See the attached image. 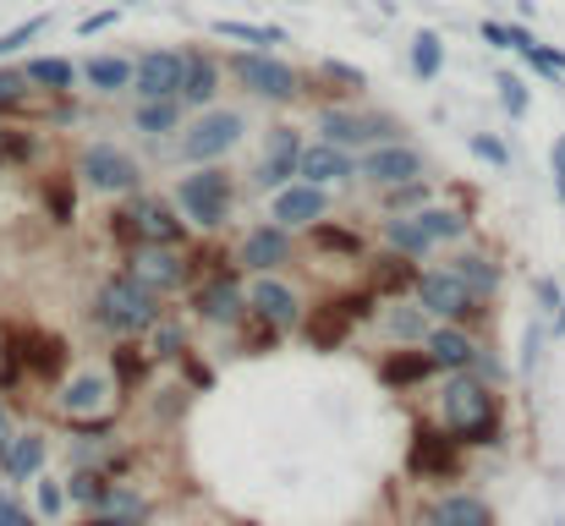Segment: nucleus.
Segmentation results:
<instances>
[{"label":"nucleus","instance_id":"f257e3e1","mask_svg":"<svg viewBox=\"0 0 565 526\" xmlns=\"http://www.w3.org/2000/svg\"><path fill=\"white\" fill-rule=\"evenodd\" d=\"M439 428L467 450V444H494L500 439V395L489 389V378L467 373H445L439 389Z\"/></svg>","mask_w":565,"mask_h":526},{"label":"nucleus","instance_id":"f03ea898","mask_svg":"<svg viewBox=\"0 0 565 526\" xmlns=\"http://www.w3.org/2000/svg\"><path fill=\"white\" fill-rule=\"evenodd\" d=\"M110 236L121 253L132 247H192L188 214L177 208V197H154V192H132L121 197V208H110Z\"/></svg>","mask_w":565,"mask_h":526},{"label":"nucleus","instance_id":"7ed1b4c3","mask_svg":"<svg viewBox=\"0 0 565 526\" xmlns=\"http://www.w3.org/2000/svg\"><path fill=\"white\" fill-rule=\"evenodd\" d=\"M88 319H94V330H105V335H116V341H138V335H149V330L166 319V308H160V291H149L138 275L116 269V275L94 291Z\"/></svg>","mask_w":565,"mask_h":526},{"label":"nucleus","instance_id":"20e7f679","mask_svg":"<svg viewBox=\"0 0 565 526\" xmlns=\"http://www.w3.org/2000/svg\"><path fill=\"white\" fill-rule=\"evenodd\" d=\"M171 197H177V208L188 214L192 230L214 236V230H225L231 214H236V175L225 171L220 160H214V165H188V171L177 175Z\"/></svg>","mask_w":565,"mask_h":526},{"label":"nucleus","instance_id":"39448f33","mask_svg":"<svg viewBox=\"0 0 565 526\" xmlns=\"http://www.w3.org/2000/svg\"><path fill=\"white\" fill-rule=\"evenodd\" d=\"M242 138H247V116H242V110H225V105H209V110L188 116V127L171 138V154H177L182 171H188V165H214V160H225Z\"/></svg>","mask_w":565,"mask_h":526},{"label":"nucleus","instance_id":"423d86ee","mask_svg":"<svg viewBox=\"0 0 565 526\" xmlns=\"http://www.w3.org/2000/svg\"><path fill=\"white\" fill-rule=\"evenodd\" d=\"M225 77L247 99H264V105H297L302 99V77L286 61H275L269 50H231L225 55Z\"/></svg>","mask_w":565,"mask_h":526},{"label":"nucleus","instance_id":"0eeeda50","mask_svg":"<svg viewBox=\"0 0 565 526\" xmlns=\"http://www.w3.org/2000/svg\"><path fill=\"white\" fill-rule=\"evenodd\" d=\"M313 132L324 138V143H341V149H352V154H363V149H379V143H395L406 127L390 116V110H358V105H319V116H313Z\"/></svg>","mask_w":565,"mask_h":526},{"label":"nucleus","instance_id":"6e6552de","mask_svg":"<svg viewBox=\"0 0 565 526\" xmlns=\"http://www.w3.org/2000/svg\"><path fill=\"white\" fill-rule=\"evenodd\" d=\"M369 319H379V297L369 286H358V291H341V297L319 302V308L302 319V341L313 351H335V346H347V335H352L358 324H369Z\"/></svg>","mask_w":565,"mask_h":526},{"label":"nucleus","instance_id":"1a4fd4ad","mask_svg":"<svg viewBox=\"0 0 565 526\" xmlns=\"http://www.w3.org/2000/svg\"><path fill=\"white\" fill-rule=\"evenodd\" d=\"M417 308L434 319V324H478L483 319V297L450 269V264H434L417 275Z\"/></svg>","mask_w":565,"mask_h":526},{"label":"nucleus","instance_id":"9d476101","mask_svg":"<svg viewBox=\"0 0 565 526\" xmlns=\"http://www.w3.org/2000/svg\"><path fill=\"white\" fill-rule=\"evenodd\" d=\"M192 313L214 330H242L247 324V286H242V264H214L209 275L192 280Z\"/></svg>","mask_w":565,"mask_h":526},{"label":"nucleus","instance_id":"9b49d317","mask_svg":"<svg viewBox=\"0 0 565 526\" xmlns=\"http://www.w3.org/2000/svg\"><path fill=\"white\" fill-rule=\"evenodd\" d=\"M143 175L149 171L138 165V154H127L121 143H88L77 154V181L99 197H132L143 192Z\"/></svg>","mask_w":565,"mask_h":526},{"label":"nucleus","instance_id":"f8f14e48","mask_svg":"<svg viewBox=\"0 0 565 526\" xmlns=\"http://www.w3.org/2000/svg\"><path fill=\"white\" fill-rule=\"evenodd\" d=\"M428 175V160H423V149H412L406 138H395V143H379V149H363L358 154V181L363 186H406V181H423Z\"/></svg>","mask_w":565,"mask_h":526},{"label":"nucleus","instance_id":"ddd939ff","mask_svg":"<svg viewBox=\"0 0 565 526\" xmlns=\"http://www.w3.org/2000/svg\"><path fill=\"white\" fill-rule=\"evenodd\" d=\"M121 269L127 275H138L149 291H160V297H171V291H182L192 286V258L188 247H132V253H121Z\"/></svg>","mask_w":565,"mask_h":526},{"label":"nucleus","instance_id":"4468645a","mask_svg":"<svg viewBox=\"0 0 565 526\" xmlns=\"http://www.w3.org/2000/svg\"><path fill=\"white\" fill-rule=\"evenodd\" d=\"M302 127H291V121H280V127H269V138H264V154H258V165H253V186L258 192H280V186H291L297 181V165H302Z\"/></svg>","mask_w":565,"mask_h":526},{"label":"nucleus","instance_id":"2eb2a0df","mask_svg":"<svg viewBox=\"0 0 565 526\" xmlns=\"http://www.w3.org/2000/svg\"><path fill=\"white\" fill-rule=\"evenodd\" d=\"M247 308H253V319L275 324L280 335L302 330V319H308L302 291H297V286H286L280 275H253V286H247Z\"/></svg>","mask_w":565,"mask_h":526},{"label":"nucleus","instance_id":"dca6fc26","mask_svg":"<svg viewBox=\"0 0 565 526\" xmlns=\"http://www.w3.org/2000/svg\"><path fill=\"white\" fill-rule=\"evenodd\" d=\"M291 253H297V230L264 219V225H253V230L242 236L236 264H242V275H280V269L291 264Z\"/></svg>","mask_w":565,"mask_h":526},{"label":"nucleus","instance_id":"f3484780","mask_svg":"<svg viewBox=\"0 0 565 526\" xmlns=\"http://www.w3.org/2000/svg\"><path fill=\"white\" fill-rule=\"evenodd\" d=\"M0 341L17 351L22 373H33L39 384H61V378H66L72 346H66L61 335H44V330H11V335H0Z\"/></svg>","mask_w":565,"mask_h":526},{"label":"nucleus","instance_id":"a211bd4d","mask_svg":"<svg viewBox=\"0 0 565 526\" xmlns=\"http://www.w3.org/2000/svg\"><path fill=\"white\" fill-rule=\"evenodd\" d=\"M269 219H275V225H286V230H308V225L330 219V186L291 181V186L269 192Z\"/></svg>","mask_w":565,"mask_h":526},{"label":"nucleus","instance_id":"6ab92c4d","mask_svg":"<svg viewBox=\"0 0 565 526\" xmlns=\"http://www.w3.org/2000/svg\"><path fill=\"white\" fill-rule=\"evenodd\" d=\"M406 472L412 477H428V483H445V477L461 472V444L445 428H417L412 433V450H406Z\"/></svg>","mask_w":565,"mask_h":526},{"label":"nucleus","instance_id":"aec40b11","mask_svg":"<svg viewBox=\"0 0 565 526\" xmlns=\"http://www.w3.org/2000/svg\"><path fill=\"white\" fill-rule=\"evenodd\" d=\"M182 72H188L182 50H143L132 61V94L138 99H177L182 94Z\"/></svg>","mask_w":565,"mask_h":526},{"label":"nucleus","instance_id":"412c9836","mask_svg":"<svg viewBox=\"0 0 565 526\" xmlns=\"http://www.w3.org/2000/svg\"><path fill=\"white\" fill-rule=\"evenodd\" d=\"M188 55V72H182V105H188V116H198V110H209L214 99H220V83H225V61L214 55V50H203V44H188L182 50Z\"/></svg>","mask_w":565,"mask_h":526},{"label":"nucleus","instance_id":"4be33fe9","mask_svg":"<svg viewBox=\"0 0 565 526\" xmlns=\"http://www.w3.org/2000/svg\"><path fill=\"white\" fill-rule=\"evenodd\" d=\"M417 275H423V269H417V258H406V253H390V247H384V253L369 258L363 286L374 291L379 302H401V297H412V291H417Z\"/></svg>","mask_w":565,"mask_h":526},{"label":"nucleus","instance_id":"5701e85b","mask_svg":"<svg viewBox=\"0 0 565 526\" xmlns=\"http://www.w3.org/2000/svg\"><path fill=\"white\" fill-rule=\"evenodd\" d=\"M352 175H358V154H352V149H341V143H324V138L302 143V165H297V181H313V186H341V181H352Z\"/></svg>","mask_w":565,"mask_h":526},{"label":"nucleus","instance_id":"b1692460","mask_svg":"<svg viewBox=\"0 0 565 526\" xmlns=\"http://www.w3.org/2000/svg\"><path fill=\"white\" fill-rule=\"evenodd\" d=\"M423 351H428V362H434L439 373H467L483 346L467 335V324H434L428 341H423Z\"/></svg>","mask_w":565,"mask_h":526},{"label":"nucleus","instance_id":"393cba45","mask_svg":"<svg viewBox=\"0 0 565 526\" xmlns=\"http://www.w3.org/2000/svg\"><path fill=\"white\" fill-rule=\"evenodd\" d=\"M188 127V105L182 99H138L132 105V132L149 138V143H166Z\"/></svg>","mask_w":565,"mask_h":526},{"label":"nucleus","instance_id":"a878e982","mask_svg":"<svg viewBox=\"0 0 565 526\" xmlns=\"http://www.w3.org/2000/svg\"><path fill=\"white\" fill-rule=\"evenodd\" d=\"M110 395H116V378H105V373H77V378L66 384V395H61V411H66L72 422H83V417H94V411L110 417Z\"/></svg>","mask_w":565,"mask_h":526},{"label":"nucleus","instance_id":"bb28decb","mask_svg":"<svg viewBox=\"0 0 565 526\" xmlns=\"http://www.w3.org/2000/svg\"><path fill=\"white\" fill-rule=\"evenodd\" d=\"M22 72H28V83H33L44 99L77 94V83H83L77 61H66V55H33V61H22Z\"/></svg>","mask_w":565,"mask_h":526},{"label":"nucleus","instance_id":"cd10ccee","mask_svg":"<svg viewBox=\"0 0 565 526\" xmlns=\"http://www.w3.org/2000/svg\"><path fill=\"white\" fill-rule=\"evenodd\" d=\"M77 72H83V88L99 94V99H116V94L132 88V61L127 55H88Z\"/></svg>","mask_w":565,"mask_h":526},{"label":"nucleus","instance_id":"c85d7f7f","mask_svg":"<svg viewBox=\"0 0 565 526\" xmlns=\"http://www.w3.org/2000/svg\"><path fill=\"white\" fill-rule=\"evenodd\" d=\"M434 373H439V367L428 362L423 346H401L379 362V384H384V389H412V384H423V378H434Z\"/></svg>","mask_w":565,"mask_h":526},{"label":"nucleus","instance_id":"c756f323","mask_svg":"<svg viewBox=\"0 0 565 526\" xmlns=\"http://www.w3.org/2000/svg\"><path fill=\"white\" fill-rule=\"evenodd\" d=\"M379 236H384V247H390V253H406V258H417V264L434 253V236L423 230V219H417V214H384Z\"/></svg>","mask_w":565,"mask_h":526},{"label":"nucleus","instance_id":"7c9ffc66","mask_svg":"<svg viewBox=\"0 0 565 526\" xmlns=\"http://www.w3.org/2000/svg\"><path fill=\"white\" fill-rule=\"evenodd\" d=\"M88 516H105V522H116V526H143L149 522V500L138 489H127V483H110Z\"/></svg>","mask_w":565,"mask_h":526},{"label":"nucleus","instance_id":"2f4dec72","mask_svg":"<svg viewBox=\"0 0 565 526\" xmlns=\"http://www.w3.org/2000/svg\"><path fill=\"white\" fill-rule=\"evenodd\" d=\"M417 219H423V230L434 236V247L445 241V247H456L467 230H472V214L467 208H456V203H423L417 208Z\"/></svg>","mask_w":565,"mask_h":526},{"label":"nucleus","instance_id":"473e14b6","mask_svg":"<svg viewBox=\"0 0 565 526\" xmlns=\"http://www.w3.org/2000/svg\"><path fill=\"white\" fill-rule=\"evenodd\" d=\"M77 186H83L77 171L44 175V186H39V192H44V214H50V225H61V230H66V225L77 219Z\"/></svg>","mask_w":565,"mask_h":526},{"label":"nucleus","instance_id":"72a5a7b5","mask_svg":"<svg viewBox=\"0 0 565 526\" xmlns=\"http://www.w3.org/2000/svg\"><path fill=\"white\" fill-rule=\"evenodd\" d=\"M428 522L434 526H494V511H489V500H478V494H445Z\"/></svg>","mask_w":565,"mask_h":526},{"label":"nucleus","instance_id":"f704fd0d","mask_svg":"<svg viewBox=\"0 0 565 526\" xmlns=\"http://www.w3.org/2000/svg\"><path fill=\"white\" fill-rule=\"evenodd\" d=\"M214 39H231V44H247V50H275V44H286V28H275V22L220 17V22H214Z\"/></svg>","mask_w":565,"mask_h":526},{"label":"nucleus","instance_id":"c9c22d12","mask_svg":"<svg viewBox=\"0 0 565 526\" xmlns=\"http://www.w3.org/2000/svg\"><path fill=\"white\" fill-rule=\"evenodd\" d=\"M308 236H313V247L319 253H330V258H369V241H363V230H347V225H335V219H319V225H308Z\"/></svg>","mask_w":565,"mask_h":526},{"label":"nucleus","instance_id":"e433bc0d","mask_svg":"<svg viewBox=\"0 0 565 526\" xmlns=\"http://www.w3.org/2000/svg\"><path fill=\"white\" fill-rule=\"evenodd\" d=\"M39 466H44V433H17L11 450H6L0 477L6 483H28V477H39Z\"/></svg>","mask_w":565,"mask_h":526},{"label":"nucleus","instance_id":"4c0bfd02","mask_svg":"<svg viewBox=\"0 0 565 526\" xmlns=\"http://www.w3.org/2000/svg\"><path fill=\"white\" fill-rule=\"evenodd\" d=\"M149 362H154V351L143 346V335L138 341H121V346L110 351V367H116V389L121 395H132L143 378H149Z\"/></svg>","mask_w":565,"mask_h":526},{"label":"nucleus","instance_id":"58836bf2","mask_svg":"<svg viewBox=\"0 0 565 526\" xmlns=\"http://www.w3.org/2000/svg\"><path fill=\"white\" fill-rule=\"evenodd\" d=\"M313 77L330 83V88H319V99H330V105H335V99H352V94L369 88V72H358V66H347V61H319Z\"/></svg>","mask_w":565,"mask_h":526},{"label":"nucleus","instance_id":"ea45409f","mask_svg":"<svg viewBox=\"0 0 565 526\" xmlns=\"http://www.w3.org/2000/svg\"><path fill=\"white\" fill-rule=\"evenodd\" d=\"M450 269H456V275H461V280L483 297V302L500 291V264H494L489 253H456V258H450Z\"/></svg>","mask_w":565,"mask_h":526},{"label":"nucleus","instance_id":"a19ab883","mask_svg":"<svg viewBox=\"0 0 565 526\" xmlns=\"http://www.w3.org/2000/svg\"><path fill=\"white\" fill-rule=\"evenodd\" d=\"M384 330H390L401 346H423V341H428V330H434V319H428L417 302H412V308H406V302H395V308H384Z\"/></svg>","mask_w":565,"mask_h":526},{"label":"nucleus","instance_id":"79ce46f5","mask_svg":"<svg viewBox=\"0 0 565 526\" xmlns=\"http://www.w3.org/2000/svg\"><path fill=\"white\" fill-rule=\"evenodd\" d=\"M439 72H445V39L434 28H417V39H412V77L434 83Z\"/></svg>","mask_w":565,"mask_h":526},{"label":"nucleus","instance_id":"37998d69","mask_svg":"<svg viewBox=\"0 0 565 526\" xmlns=\"http://www.w3.org/2000/svg\"><path fill=\"white\" fill-rule=\"evenodd\" d=\"M33 94H39V88L28 83L22 66H0V121H6V116H28Z\"/></svg>","mask_w":565,"mask_h":526},{"label":"nucleus","instance_id":"c03bdc74","mask_svg":"<svg viewBox=\"0 0 565 526\" xmlns=\"http://www.w3.org/2000/svg\"><path fill=\"white\" fill-rule=\"evenodd\" d=\"M423 203H434L428 175H423V181H406V186H384V192H379V208H384V214H417Z\"/></svg>","mask_w":565,"mask_h":526},{"label":"nucleus","instance_id":"a18cd8bd","mask_svg":"<svg viewBox=\"0 0 565 526\" xmlns=\"http://www.w3.org/2000/svg\"><path fill=\"white\" fill-rule=\"evenodd\" d=\"M149 351H154L160 362H182V356H188V330H182V324L166 313V319L149 330Z\"/></svg>","mask_w":565,"mask_h":526},{"label":"nucleus","instance_id":"49530a36","mask_svg":"<svg viewBox=\"0 0 565 526\" xmlns=\"http://www.w3.org/2000/svg\"><path fill=\"white\" fill-rule=\"evenodd\" d=\"M105 489H110V477H105L99 466H94V472L83 466V472H72V483H66V500H72V505H83V511H94Z\"/></svg>","mask_w":565,"mask_h":526},{"label":"nucleus","instance_id":"de8ad7c7","mask_svg":"<svg viewBox=\"0 0 565 526\" xmlns=\"http://www.w3.org/2000/svg\"><path fill=\"white\" fill-rule=\"evenodd\" d=\"M494 88H500V105H505V116H511V121H522V116L533 110V94H527V83H522L516 72H500V77H494Z\"/></svg>","mask_w":565,"mask_h":526},{"label":"nucleus","instance_id":"09e8293b","mask_svg":"<svg viewBox=\"0 0 565 526\" xmlns=\"http://www.w3.org/2000/svg\"><path fill=\"white\" fill-rule=\"evenodd\" d=\"M275 346H280V330L247 313V324H242V351H253V356H258V351H275Z\"/></svg>","mask_w":565,"mask_h":526},{"label":"nucleus","instance_id":"8fccbe9b","mask_svg":"<svg viewBox=\"0 0 565 526\" xmlns=\"http://www.w3.org/2000/svg\"><path fill=\"white\" fill-rule=\"evenodd\" d=\"M522 61H527L539 77H565V55H561V50H550V44H533V50H522Z\"/></svg>","mask_w":565,"mask_h":526},{"label":"nucleus","instance_id":"3c124183","mask_svg":"<svg viewBox=\"0 0 565 526\" xmlns=\"http://www.w3.org/2000/svg\"><path fill=\"white\" fill-rule=\"evenodd\" d=\"M467 143H472V154H478V160H489V165H500V171L511 165V149H505V143H500L494 132H472Z\"/></svg>","mask_w":565,"mask_h":526},{"label":"nucleus","instance_id":"603ef678","mask_svg":"<svg viewBox=\"0 0 565 526\" xmlns=\"http://www.w3.org/2000/svg\"><path fill=\"white\" fill-rule=\"evenodd\" d=\"M39 33H44V17H28V22H17V28H6V33H0V61H6L11 50H22L28 39H39Z\"/></svg>","mask_w":565,"mask_h":526},{"label":"nucleus","instance_id":"864d4df0","mask_svg":"<svg viewBox=\"0 0 565 526\" xmlns=\"http://www.w3.org/2000/svg\"><path fill=\"white\" fill-rule=\"evenodd\" d=\"M0 526H39L33 522V511H28L11 489H0Z\"/></svg>","mask_w":565,"mask_h":526},{"label":"nucleus","instance_id":"5fc2aeb1","mask_svg":"<svg viewBox=\"0 0 565 526\" xmlns=\"http://www.w3.org/2000/svg\"><path fill=\"white\" fill-rule=\"evenodd\" d=\"M116 17H121V6H105V11H88V17L77 22V33H83V39H94V33H105V28H116Z\"/></svg>","mask_w":565,"mask_h":526},{"label":"nucleus","instance_id":"6e6d98bb","mask_svg":"<svg viewBox=\"0 0 565 526\" xmlns=\"http://www.w3.org/2000/svg\"><path fill=\"white\" fill-rule=\"evenodd\" d=\"M61 505H66V489L44 477V483H39V516H50V522H55V516H61Z\"/></svg>","mask_w":565,"mask_h":526},{"label":"nucleus","instance_id":"4d7b16f0","mask_svg":"<svg viewBox=\"0 0 565 526\" xmlns=\"http://www.w3.org/2000/svg\"><path fill=\"white\" fill-rule=\"evenodd\" d=\"M483 44H494V50H511V22H483Z\"/></svg>","mask_w":565,"mask_h":526},{"label":"nucleus","instance_id":"13d9d810","mask_svg":"<svg viewBox=\"0 0 565 526\" xmlns=\"http://www.w3.org/2000/svg\"><path fill=\"white\" fill-rule=\"evenodd\" d=\"M11 439H17V428H11V406L0 400V466H6V450H11Z\"/></svg>","mask_w":565,"mask_h":526},{"label":"nucleus","instance_id":"bf43d9fd","mask_svg":"<svg viewBox=\"0 0 565 526\" xmlns=\"http://www.w3.org/2000/svg\"><path fill=\"white\" fill-rule=\"evenodd\" d=\"M533 291H539V302H544V308H561V302H565V291L555 286V280H539Z\"/></svg>","mask_w":565,"mask_h":526},{"label":"nucleus","instance_id":"052dcab7","mask_svg":"<svg viewBox=\"0 0 565 526\" xmlns=\"http://www.w3.org/2000/svg\"><path fill=\"white\" fill-rule=\"evenodd\" d=\"M550 165H555V181H565V138H555V154H550Z\"/></svg>","mask_w":565,"mask_h":526},{"label":"nucleus","instance_id":"680f3d73","mask_svg":"<svg viewBox=\"0 0 565 526\" xmlns=\"http://www.w3.org/2000/svg\"><path fill=\"white\" fill-rule=\"evenodd\" d=\"M555 335H565V302L555 308Z\"/></svg>","mask_w":565,"mask_h":526},{"label":"nucleus","instance_id":"e2e57ef3","mask_svg":"<svg viewBox=\"0 0 565 526\" xmlns=\"http://www.w3.org/2000/svg\"><path fill=\"white\" fill-rule=\"evenodd\" d=\"M83 526H116V522H105V516H88V522H83Z\"/></svg>","mask_w":565,"mask_h":526},{"label":"nucleus","instance_id":"0e129e2a","mask_svg":"<svg viewBox=\"0 0 565 526\" xmlns=\"http://www.w3.org/2000/svg\"><path fill=\"white\" fill-rule=\"evenodd\" d=\"M555 192H561V203H565V181H555Z\"/></svg>","mask_w":565,"mask_h":526},{"label":"nucleus","instance_id":"69168bd1","mask_svg":"<svg viewBox=\"0 0 565 526\" xmlns=\"http://www.w3.org/2000/svg\"><path fill=\"white\" fill-rule=\"evenodd\" d=\"M116 6H138V0H116Z\"/></svg>","mask_w":565,"mask_h":526},{"label":"nucleus","instance_id":"338daca9","mask_svg":"<svg viewBox=\"0 0 565 526\" xmlns=\"http://www.w3.org/2000/svg\"><path fill=\"white\" fill-rule=\"evenodd\" d=\"M0 362H6V341H0Z\"/></svg>","mask_w":565,"mask_h":526},{"label":"nucleus","instance_id":"774afa93","mask_svg":"<svg viewBox=\"0 0 565 526\" xmlns=\"http://www.w3.org/2000/svg\"><path fill=\"white\" fill-rule=\"evenodd\" d=\"M0 165H6V160H0Z\"/></svg>","mask_w":565,"mask_h":526}]
</instances>
